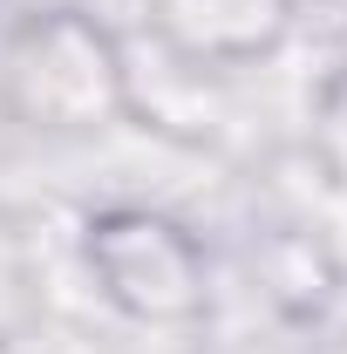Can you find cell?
I'll use <instances>...</instances> for the list:
<instances>
[{
  "label": "cell",
  "mask_w": 347,
  "mask_h": 354,
  "mask_svg": "<svg viewBox=\"0 0 347 354\" xmlns=\"http://www.w3.org/2000/svg\"><path fill=\"white\" fill-rule=\"evenodd\" d=\"M0 116L41 143L123 130V28L95 7H28L0 41Z\"/></svg>",
  "instance_id": "cell-1"
},
{
  "label": "cell",
  "mask_w": 347,
  "mask_h": 354,
  "mask_svg": "<svg viewBox=\"0 0 347 354\" xmlns=\"http://www.w3.org/2000/svg\"><path fill=\"white\" fill-rule=\"evenodd\" d=\"M75 259L130 334H198L218 313V266L191 218L164 205H95L75 225Z\"/></svg>",
  "instance_id": "cell-2"
},
{
  "label": "cell",
  "mask_w": 347,
  "mask_h": 354,
  "mask_svg": "<svg viewBox=\"0 0 347 354\" xmlns=\"http://www.w3.org/2000/svg\"><path fill=\"white\" fill-rule=\"evenodd\" d=\"M123 123L177 150H212L232 123V75L136 28L123 35Z\"/></svg>",
  "instance_id": "cell-3"
},
{
  "label": "cell",
  "mask_w": 347,
  "mask_h": 354,
  "mask_svg": "<svg viewBox=\"0 0 347 354\" xmlns=\"http://www.w3.org/2000/svg\"><path fill=\"white\" fill-rule=\"evenodd\" d=\"M245 279H252L259 307L272 313V327L320 334L347 293V259L327 239V225L265 218V225H252V245H245Z\"/></svg>",
  "instance_id": "cell-4"
},
{
  "label": "cell",
  "mask_w": 347,
  "mask_h": 354,
  "mask_svg": "<svg viewBox=\"0 0 347 354\" xmlns=\"http://www.w3.org/2000/svg\"><path fill=\"white\" fill-rule=\"evenodd\" d=\"M143 35L205 68L245 75L286 55L300 35V0H143Z\"/></svg>",
  "instance_id": "cell-5"
},
{
  "label": "cell",
  "mask_w": 347,
  "mask_h": 354,
  "mask_svg": "<svg viewBox=\"0 0 347 354\" xmlns=\"http://www.w3.org/2000/svg\"><path fill=\"white\" fill-rule=\"evenodd\" d=\"M306 123H313V130H306L313 171L327 177V191L347 198V55L320 75V88H313V116H306Z\"/></svg>",
  "instance_id": "cell-6"
},
{
  "label": "cell",
  "mask_w": 347,
  "mask_h": 354,
  "mask_svg": "<svg viewBox=\"0 0 347 354\" xmlns=\"http://www.w3.org/2000/svg\"><path fill=\"white\" fill-rule=\"evenodd\" d=\"M41 327V272L28 259L21 232L0 225V341H28Z\"/></svg>",
  "instance_id": "cell-7"
},
{
  "label": "cell",
  "mask_w": 347,
  "mask_h": 354,
  "mask_svg": "<svg viewBox=\"0 0 347 354\" xmlns=\"http://www.w3.org/2000/svg\"><path fill=\"white\" fill-rule=\"evenodd\" d=\"M212 354H313V348H293V341H259V334H245V341H218Z\"/></svg>",
  "instance_id": "cell-8"
},
{
  "label": "cell",
  "mask_w": 347,
  "mask_h": 354,
  "mask_svg": "<svg viewBox=\"0 0 347 354\" xmlns=\"http://www.w3.org/2000/svg\"><path fill=\"white\" fill-rule=\"evenodd\" d=\"M0 354H14V341H0Z\"/></svg>",
  "instance_id": "cell-9"
}]
</instances>
